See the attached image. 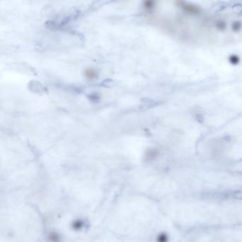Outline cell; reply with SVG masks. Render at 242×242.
Wrapping results in <instances>:
<instances>
[{"instance_id":"1","label":"cell","mask_w":242,"mask_h":242,"mask_svg":"<svg viewBox=\"0 0 242 242\" xmlns=\"http://www.w3.org/2000/svg\"><path fill=\"white\" fill-rule=\"evenodd\" d=\"M85 76L87 79L93 80L97 77V73H96V72L93 69H87L85 72Z\"/></svg>"},{"instance_id":"2","label":"cell","mask_w":242,"mask_h":242,"mask_svg":"<svg viewBox=\"0 0 242 242\" xmlns=\"http://www.w3.org/2000/svg\"><path fill=\"white\" fill-rule=\"evenodd\" d=\"M153 6H154V2L151 1H145L144 4H143V6L146 10H151L153 9Z\"/></svg>"}]
</instances>
